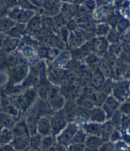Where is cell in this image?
Listing matches in <instances>:
<instances>
[{"label": "cell", "instance_id": "39", "mask_svg": "<svg viewBox=\"0 0 130 151\" xmlns=\"http://www.w3.org/2000/svg\"><path fill=\"white\" fill-rule=\"evenodd\" d=\"M120 18V14H116V13H114V12H112V13L109 15L108 17L107 18L105 22L108 24L109 25L111 26V28H115Z\"/></svg>", "mask_w": 130, "mask_h": 151}, {"label": "cell", "instance_id": "21", "mask_svg": "<svg viewBox=\"0 0 130 151\" xmlns=\"http://www.w3.org/2000/svg\"><path fill=\"white\" fill-rule=\"evenodd\" d=\"M71 58V55L70 51L63 50L60 52L58 55L56 57V58L52 61V65L60 68H64V66L66 65V64L68 62V61Z\"/></svg>", "mask_w": 130, "mask_h": 151}, {"label": "cell", "instance_id": "50", "mask_svg": "<svg viewBox=\"0 0 130 151\" xmlns=\"http://www.w3.org/2000/svg\"><path fill=\"white\" fill-rule=\"evenodd\" d=\"M8 12H9V9L4 4L3 0H0V17L7 16Z\"/></svg>", "mask_w": 130, "mask_h": 151}, {"label": "cell", "instance_id": "28", "mask_svg": "<svg viewBox=\"0 0 130 151\" xmlns=\"http://www.w3.org/2000/svg\"><path fill=\"white\" fill-rule=\"evenodd\" d=\"M43 137V135L39 133H36V134L31 135L30 139H29V148L33 150H40Z\"/></svg>", "mask_w": 130, "mask_h": 151}, {"label": "cell", "instance_id": "34", "mask_svg": "<svg viewBox=\"0 0 130 151\" xmlns=\"http://www.w3.org/2000/svg\"><path fill=\"white\" fill-rule=\"evenodd\" d=\"M113 85H114V80L111 78H107L105 80L104 82L103 85L100 87V89L99 90V91L103 92L104 94L110 95L112 92V89H113Z\"/></svg>", "mask_w": 130, "mask_h": 151}, {"label": "cell", "instance_id": "42", "mask_svg": "<svg viewBox=\"0 0 130 151\" xmlns=\"http://www.w3.org/2000/svg\"><path fill=\"white\" fill-rule=\"evenodd\" d=\"M115 150V146L114 144L112 142L108 141H104V142L102 143V145L99 146V150L103 151H112Z\"/></svg>", "mask_w": 130, "mask_h": 151}, {"label": "cell", "instance_id": "52", "mask_svg": "<svg viewBox=\"0 0 130 151\" xmlns=\"http://www.w3.org/2000/svg\"><path fill=\"white\" fill-rule=\"evenodd\" d=\"M123 79H127L130 80V64L126 63L125 66V69L123 72Z\"/></svg>", "mask_w": 130, "mask_h": 151}, {"label": "cell", "instance_id": "59", "mask_svg": "<svg viewBox=\"0 0 130 151\" xmlns=\"http://www.w3.org/2000/svg\"><path fill=\"white\" fill-rule=\"evenodd\" d=\"M6 37H7V35H6V33L0 32V49L3 47V43L5 42Z\"/></svg>", "mask_w": 130, "mask_h": 151}, {"label": "cell", "instance_id": "4", "mask_svg": "<svg viewBox=\"0 0 130 151\" xmlns=\"http://www.w3.org/2000/svg\"><path fill=\"white\" fill-rule=\"evenodd\" d=\"M50 120L52 134H53L54 136L59 134L69 123L63 108L60 110L54 111L50 116Z\"/></svg>", "mask_w": 130, "mask_h": 151}, {"label": "cell", "instance_id": "7", "mask_svg": "<svg viewBox=\"0 0 130 151\" xmlns=\"http://www.w3.org/2000/svg\"><path fill=\"white\" fill-rule=\"evenodd\" d=\"M36 11L24 9L17 6L9 10L7 17H9L11 20H13L16 23L26 24L29 21V20L36 14Z\"/></svg>", "mask_w": 130, "mask_h": 151}, {"label": "cell", "instance_id": "24", "mask_svg": "<svg viewBox=\"0 0 130 151\" xmlns=\"http://www.w3.org/2000/svg\"><path fill=\"white\" fill-rule=\"evenodd\" d=\"M115 129L111 120L104 121L101 126V134L100 137L104 141H108L111 133Z\"/></svg>", "mask_w": 130, "mask_h": 151}, {"label": "cell", "instance_id": "48", "mask_svg": "<svg viewBox=\"0 0 130 151\" xmlns=\"http://www.w3.org/2000/svg\"><path fill=\"white\" fill-rule=\"evenodd\" d=\"M67 150L72 151L85 150V144L71 143L68 146H67Z\"/></svg>", "mask_w": 130, "mask_h": 151}, {"label": "cell", "instance_id": "47", "mask_svg": "<svg viewBox=\"0 0 130 151\" xmlns=\"http://www.w3.org/2000/svg\"><path fill=\"white\" fill-rule=\"evenodd\" d=\"M120 139H121V134L120 130L114 129L113 132L111 133L109 140L112 142H116L120 140Z\"/></svg>", "mask_w": 130, "mask_h": 151}, {"label": "cell", "instance_id": "31", "mask_svg": "<svg viewBox=\"0 0 130 151\" xmlns=\"http://www.w3.org/2000/svg\"><path fill=\"white\" fill-rule=\"evenodd\" d=\"M111 26L106 22L97 24H96V28H95L96 36H104V37H106V35H107L109 31L111 30Z\"/></svg>", "mask_w": 130, "mask_h": 151}, {"label": "cell", "instance_id": "18", "mask_svg": "<svg viewBox=\"0 0 130 151\" xmlns=\"http://www.w3.org/2000/svg\"><path fill=\"white\" fill-rule=\"evenodd\" d=\"M107 120V119L106 113H105L104 109H102V107L94 106V107L91 109L90 121L103 124V123H104V121H106Z\"/></svg>", "mask_w": 130, "mask_h": 151}, {"label": "cell", "instance_id": "37", "mask_svg": "<svg viewBox=\"0 0 130 151\" xmlns=\"http://www.w3.org/2000/svg\"><path fill=\"white\" fill-rule=\"evenodd\" d=\"M118 57L114 53L113 50L111 49L110 47H109L108 50H107L106 53L103 56V58L106 61H107L109 64H111V65H114V64L115 63L116 60L118 59Z\"/></svg>", "mask_w": 130, "mask_h": 151}, {"label": "cell", "instance_id": "12", "mask_svg": "<svg viewBox=\"0 0 130 151\" xmlns=\"http://www.w3.org/2000/svg\"><path fill=\"white\" fill-rule=\"evenodd\" d=\"M120 102L113 96H108L106 101H104L103 106H101L102 109H104L105 113H106L107 119L110 120V118L112 116L114 113L118 110L120 106Z\"/></svg>", "mask_w": 130, "mask_h": 151}, {"label": "cell", "instance_id": "60", "mask_svg": "<svg viewBox=\"0 0 130 151\" xmlns=\"http://www.w3.org/2000/svg\"><path fill=\"white\" fill-rule=\"evenodd\" d=\"M3 111V109H2V103H1V94H0V112Z\"/></svg>", "mask_w": 130, "mask_h": 151}, {"label": "cell", "instance_id": "9", "mask_svg": "<svg viewBox=\"0 0 130 151\" xmlns=\"http://www.w3.org/2000/svg\"><path fill=\"white\" fill-rule=\"evenodd\" d=\"M109 47V42L104 36H97L92 39V52L97 54V56H104Z\"/></svg>", "mask_w": 130, "mask_h": 151}, {"label": "cell", "instance_id": "36", "mask_svg": "<svg viewBox=\"0 0 130 151\" xmlns=\"http://www.w3.org/2000/svg\"><path fill=\"white\" fill-rule=\"evenodd\" d=\"M86 136H87V134L83 131L82 128H78L75 134L74 135L71 143L84 144L85 143V139H86Z\"/></svg>", "mask_w": 130, "mask_h": 151}, {"label": "cell", "instance_id": "6", "mask_svg": "<svg viewBox=\"0 0 130 151\" xmlns=\"http://www.w3.org/2000/svg\"><path fill=\"white\" fill-rule=\"evenodd\" d=\"M78 128L79 127L77 123L69 122L66 127L62 130V132L56 136L57 142L67 147L72 142L74 135L75 134Z\"/></svg>", "mask_w": 130, "mask_h": 151}, {"label": "cell", "instance_id": "23", "mask_svg": "<svg viewBox=\"0 0 130 151\" xmlns=\"http://www.w3.org/2000/svg\"><path fill=\"white\" fill-rule=\"evenodd\" d=\"M38 119H39V117H38V116L30 115V114H27L25 121H26L27 126H28L29 133H30L31 135L38 133Z\"/></svg>", "mask_w": 130, "mask_h": 151}, {"label": "cell", "instance_id": "57", "mask_svg": "<svg viewBox=\"0 0 130 151\" xmlns=\"http://www.w3.org/2000/svg\"><path fill=\"white\" fill-rule=\"evenodd\" d=\"M122 46V51L125 53L130 54V42H121Z\"/></svg>", "mask_w": 130, "mask_h": 151}, {"label": "cell", "instance_id": "11", "mask_svg": "<svg viewBox=\"0 0 130 151\" xmlns=\"http://www.w3.org/2000/svg\"><path fill=\"white\" fill-rule=\"evenodd\" d=\"M105 76L99 70L98 66L91 69V73L90 76V85L97 91L100 89V87L105 81Z\"/></svg>", "mask_w": 130, "mask_h": 151}, {"label": "cell", "instance_id": "41", "mask_svg": "<svg viewBox=\"0 0 130 151\" xmlns=\"http://www.w3.org/2000/svg\"><path fill=\"white\" fill-rule=\"evenodd\" d=\"M57 33H58V36L67 44V40H68L71 32L66 28V26L64 25L60 28Z\"/></svg>", "mask_w": 130, "mask_h": 151}, {"label": "cell", "instance_id": "53", "mask_svg": "<svg viewBox=\"0 0 130 151\" xmlns=\"http://www.w3.org/2000/svg\"><path fill=\"white\" fill-rule=\"evenodd\" d=\"M121 39L122 40L123 42H130V27L121 35Z\"/></svg>", "mask_w": 130, "mask_h": 151}, {"label": "cell", "instance_id": "2", "mask_svg": "<svg viewBox=\"0 0 130 151\" xmlns=\"http://www.w3.org/2000/svg\"><path fill=\"white\" fill-rule=\"evenodd\" d=\"M45 100L48 101V103L53 111L61 109L66 101L60 91V87L58 85L54 84L50 85L46 94Z\"/></svg>", "mask_w": 130, "mask_h": 151}, {"label": "cell", "instance_id": "14", "mask_svg": "<svg viewBox=\"0 0 130 151\" xmlns=\"http://www.w3.org/2000/svg\"><path fill=\"white\" fill-rule=\"evenodd\" d=\"M38 133L42 134L43 136L52 134L51 125H50V116H43L38 119Z\"/></svg>", "mask_w": 130, "mask_h": 151}, {"label": "cell", "instance_id": "55", "mask_svg": "<svg viewBox=\"0 0 130 151\" xmlns=\"http://www.w3.org/2000/svg\"><path fill=\"white\" fill-rule=\"evenodd\" d=\"M120 58L122 61H124L126 63L130 64V54H128V53H125V52H121V54H120V56L118 57Z\"/></svg>", "mask_w": 130, "mask_h": 151}, {"label": "cell", "instance_id": "51", "mask_svg": "<svg viewBox=\"0 0 130 151\" xmlns=\"http://www.w3.org/2000/svg\"><path fill=\"white\" fill-rule=\"evenodd\" d=\"M61 0H45V4L43 7H51L54 6L61 5Z\"/></svg>", "mask_w": 130, "mask_h": 151}, {"label": "cell", "instance_id": "46", "mask_svg": "<svg viewBox=\"0 0 130 151\" xmlns=\"http://www.w3.org/2000/svg\"><path fill=\"white\" fill-rule=\"evenodd\" d=\"M130 127V116L128 115L122 114V119H121V128L123 130H129Z\"/></svg>", "mask_w": 130, "mask_h": 151}, {"label": "cell", "instance_id": "49", "mask_svg": "<svg viewBox=\"0 0 130 151\" xmlns=\"http://www.w3.org/2000/svg\"><path fill=\"white\" fill-rule=\"evenodd\" d=\"M3 2L9 10L17 7L18 4V0H3Z\"/></svg>", "mask_w": 130, "mask_h": 151}, {"label": "cell", "instance_id": "13", "mask_svg": "<svg viewBox=\"0 0 130 151\" xmlns=\"http://www.w3.org/2000/svg\"><path fill=\"white\" fill-rule=\"evenodd\" d=\"M77 109H78V104H77L76 101L67 100L65 101L63 109L65 113V115H66L68 122H74L76 116Z\"/></svg>", "mask_w": 130, "mask_h": 151}, {"label": "cell", "instance_id": "35", "mask_svg": "<svg viewBox=\"0 0 130 151\" xmlns=\"http://www.w3.org/2000/svg\"><path fill=\"white\" fill-rule=\"evenodd\" d=\"M121 119H122V113H121L120 110L118 109L115 113H114L112 116L110 118V120L113 124L114 127L115 129L120 130L121 124Z\"/></svg>", "mask_w": 130, "mask_h": 151}, {"label": "cell", "instance_id": "40", "mask_svg": "<svg viewBox=\"0 0 130 151\" xmlns=\"http://www.w3.org/2000/svg\"><path fill=\"white\" fill-rule=\"evenodd\" d=\"M109 95L107 94H104L103 92L99 91H98L97 94V96L94 99V104L95 106H99V107H101L103 106V104L104 103V101H106V99H107V97Z\"/></svg>", "mask_w": 130, "mask_h": 151}, {"label": "cell", "instance_id": "43", "mask_svg": "<svg viewBox=\"0 0 130 151\" xmlns=\"http://www.w3.org/2000/svg\"><path fill=\"white\" fill-rule=\"evenodd\" d=\"M110 47H111V49L113 50L114 53L117 56H120V54H121V52H122V46H121V42L120 41H118V42H114V43H111Z\"/></svg>", "mask_w": 130, "mask_h": 151}, {"label": "cell", "instance_id": "29", "mask_svg": "<svg viewBox=\"0 0 130 151\" xmlns=\"http://www.w3.org/2000/svg\"><path fill=\"white\" fill-rule=\"evenodd\" d=\"M56 142H57V139L53 134H49V135L43 136L40 150H50V149L52 148V146L56 143Z\"/></svg>", "mask_w": 130, "mask_h": 151}, {"label": "cell", "instance_id": "17", "mask_svg": "<svg viewBox=\"0 0 130 151\" xmlns=\"http://www.w3.org/2000/svg\"><path fill=\"white\" fill-rule=\"evenodd\" d=\"M27 34H28V32L26 29V24L18 23L15 24L6 33L8 36L14 38V39H19V40L22 39Z\"/></svg>", "mask_w": 130, "mask_h": 151}, {"label": "cell", "instance_id": "30", "mask_svg": "<svg viewBox=\"0 0 130 151\" xmlns=\"http://www.w3.org/2000/svg\"><path fill=\"white\" fill-rule=\"evenodd\" d=\"M99 59L100 58H99V56H97V54H94L93 52H90L85 57L84 61H85V65L92 69V68H96L98 66Z\"/></svg>", "mask_w": 130, "mask_h": 151}, {"label": "cell", "instance_id": "20", "mask_svg": "<svg viewBox=\"0 0 130 151\" xmlns=\"http://www.w3.org/2000/svg\"><path fill=\"white\" fill-rule=\"evenodd\" d=\"M101 126L99 123L91 122L84 123L82 128L83 131L86 133L87 135H96V136H100L101 134Z\"/></svg>", "mask_w": 130, "mask_h": 151}, {"label": "cell", "instance_id": "22", "mask_svg": "<svg viewBox=\"0 0 130 151\" xmlns=\"http://www.w3.org/2000/svg\"><path fill=\"white\" fill-rule=\"evenodd\" d=\"M30 137L13 136V139L12 142L10 143L12 144L13 148L16 150H26L29 146V139H30Z\"/></svg>", "mask_w": 130, "mask_h": 151}, {"label": "cell", "instance_id": "3", "mask_svg": "<svg viewBox=\"0 0 130 151\" xmlns=\"http://www.w3.org/2000/svg\"><path fill=\"white\" fill-rule=\"evenodd\" d=\"M111 94L120 103H122L130 95V80L127 79L114 81Z\"/></svg>", "mask_w": 130, "mask_h": 151}, {"label": "cell", "instance_id": "1", "mask_svg": "<svg viewBox=\"0 0 130 151\" xmlns=\"http://www.w3.org/2000/svg\"><path fill=\"white\" fill-rule=\"evenodd\" d=\"M37 91L35 88H29L19 95H13V97L11 98V100L13 105L21 112L26 113L37 99Z\"/></svg>", "mask_w": 130, "mask_h": 151}, {"label": "cell", "instance_id": "56", "mask_svg": "<svg viewBox=\"0 0 130 151\" xmlns=\"http://www.w3.org/2000/svg\"><path fill=\"white\" fill-rule=\"evenodd\" d=\"M111 0H95L97 7L103 6H107L111 2Z\"/></svg>", "mask_w": 130, "mask_h": 151}, {"label": "cell", "instance_id": "16", "mask_svg": "<svg viewBox=\"0 0 130 151\" xmlns=\"http://www.w3.org/2000/svg\"><path fill=\"white\" fill-rule=\"evenodd\" d=\"M104 142L100 136L87 135L85 141V150H99V146Z\"/></svg>", "mask_w": 130, "mask_h": 151}, {"label": "cell", "instance_id": "45", "mask_svg": "<svg viewBox=\"0 0 130 151\" xmlns=\"http://www.w3.org/2000/svg\"><path fill=\"white\" fill-rule=\"evenodd\" d=\"M65 26H66V28H67L71 32L75 31L76 29L78 28V23H77V21H76L75 18H72L69 21H67L66 24H65Z\"/></svg>", "mask_w": 130, "mask_h": 151}, {"label": "cell", "instance_id": "15", "mask_svg": "<svg viewBox=\"0 0 130 151\" xmlns=\"http://www.w3.org/2000/svg\"><path fill=\"white\" fill-rule=\"evenodd\" d=\"M13 136H31L25 119H21L15 123L12 128Z\"/></svg>", "mask_w": 130, "mask_h": 151}, {"label": "cell", "instance_id": "33", "mask_svg": "<svg viewBox=\"0 0 130 151\" xmlns=\"http://www.w3.org/2000/svg\"><path fill=\"white\" fill-rule=\"evenodd\" d=\"M129 27L130 21L128 19L124 18V17H121L119 19V21H118V24H117V25H116L115 28L117 29L118 32L120 33L121 35Z\"/></svg>", "mask_w": 130, "mask_h": 151}, {"label": "cell", "instance_id": "27", "mask_svg": "<svg viewBox=\"0 0 130 151\" xmlns=\"http://www.w3.org/2000/svg\"><path fill=\"white\" fill-rule=\"evenodd\" d=\"M15 24L16 22L11 20L9 17L6 16L0 17V32L6 34Z\"/></svg>", "mask_w": 130, "mask_h": 151}, {"label": "cell", "instance_id": "32", "mask_svg": "<svg viewBox=\"0 0 130 151\" xmlns=\"http://www.w3.org/2000/svg\"><path fill=\"white\" fill-rule=\"evenodd\" d=\"M106 39L109 43L117 42L121 40V34L118 32L115 28H111V30L107 33V35H106Z\"/></svg>", "mask_w": 130, "mask_h": 151}, {"label": "cell", "instance_id": "19", "mask_svg": "<svg viewBox=\"0 0 130 151\" xmlns=\"http://www.w3.org/2000/svg\"><path fill=\"white\" fill-rule=\"evenodd\" d=\"M98 68H99V70L101 71L105 77L111 78L113 80L117 79L113 65H111V64H109L104 58L99 59V63H98Z\"/></svg>", "mask_w": 130, "mask_h": 151}, {"label": "cell", "instance_id": "5", "mask_svg": "<svg viewBox=\"0 0 130 151\" xmlns=\"http://www.w3.org/2000/svg\"><path fill=\"white\" fill-rule=\"evenodd\" d=\"M54 111L53 110L48 101L45 99L37 98L31 108L27 111V114L36 116L38 117H41L43 116H50Z\"/></svg>", "mask_w": 130, "mask_h": 151}, {"label": "cell", "instance_id": "8", "mask_svg": "<svg viewBox=\"0 0 130 151\" xmlns=\"http://www.w3.org/2000/svg\"><path fill=\"white\" fill-rule=\"evenodd\" d=\"M65 68H60L57 66L53 65L52 64L49 66L48 68V79L50 83H52L54 85H60L63 83L64 81V76L65 74Z\"/></svg>", "mask_w": 130, "mask_h": 151}, {"label": "cell", "instance_id": "54", "mask_svg": "<svg viewBox=\"0 0 130 151\" xmlns=\"http://www.w3.org/2000/svg\"><path fill=\"white\" fill-rule=\"evenodd\" d=\"M29 1L38 9V10L39 8H42L44 6L45 2V0H29Z\"/></svg>", "mask_w": 130, "mask_h": 151}, {"label": "cell", "instance_id": "25", "mask_svg": "<svg viewBox=\"0 0 130 151\" xmlns=\"http://www.w3.org/2000/svg\"><path fill=\"white\" fill-rule=\"evenodd\" d=\"M20 41L19 39H14V38H11L8 36L6 39L5 42L3 43V47L0 50H3L4 52H11L16 49V47L19 46Z\"/></svg>", "mask_w": 130, "mask_h": 151}, {"label": "cell", "instance_id": "58", "mask_svg": "<svg viewBox=\"0 0 130 151\" xmlns=\"http://www.w3.org/2000/svg\"><path fill=\"white\" fill-rule=\"evenodd\" d=\"M0 150H15L11 143H7L0 146Z\"/></svg>", "mask_w": 130, "mask_h": 151}, {"label": "cell", "instance_id": "26", "mask_svg": "<svg viewBox=\"0 0 130 151\" xmlns=\"http://www.w3.org/2000/svg\"><path fill=\"white\" fill-rule=\"evenodd\" d=\"M13 139V133L12 129L7 127H3L0 132V146L5 144L10 143Z\"/></svg>", "mask_w": 130, "mask_h": 151}, {"label": "cell", "instance_id": "38", "mask_svg": "<svg viewBox=\"0 0 130 151\" xmlns=\"http://www.w3.org/2000/svg\"><path fill=\"white\" fill-rule=\"evenodd\" d=\"M17 6L24 9H28V10H32L38 12V9L31 3L29 0H18V4Z\"/></svg>", "mask_w": 130, "mask_h": 151}, {"label": "cell", "instance_id": "44", "mask_svg": "<svg viewBox=\"0 0 130 151\" xmlns=\"http://www.w3.org/2000/svg\"><path fill=\"white\" fill-rule=\"evenodd\" d=\"M82 5L85 6V9H87V11L89 13L95 10L96 7H97V4H96L95 0H85V2L82 3Z\"/></svg>", "mask_w": 130, "mask_h": 151}, {"label": "cell", "instance_id": "10", "mask_svg": "<svg viewBox=\"0 0 130 151\" xmlns=\"http://www.w3.org/2000/svg\"><path fill=\"white\" fill-rule=\"evenodd\" d=\"M42 22H43L42 14L36 13V14L26 24V29L28 33L31 35H38L42 28Z\"/></svg>", "mask_w": 130, "mask_h": 151}]
</instances>
